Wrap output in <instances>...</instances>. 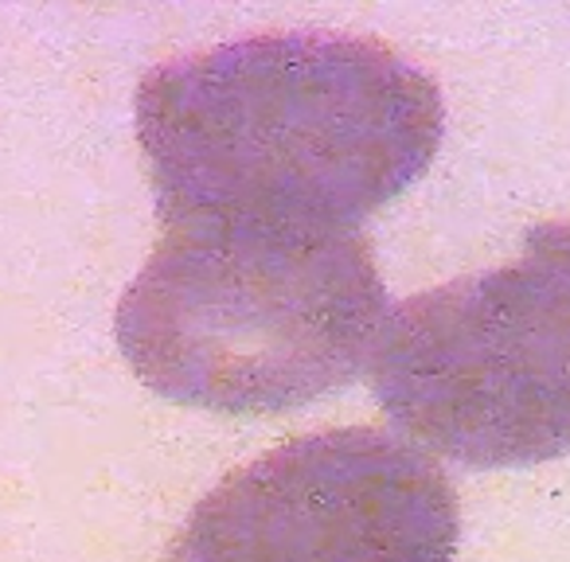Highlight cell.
I'll use <instances>...</instances> for the list:
<instances>
[{
	"instance_id": "obj_1",
	"label": "cell",
	"mask_w": 570,
	"mask_h": 562,
	"mask_svg": "<svg viewBox=\"0 0 570 562\" xmlns=\"http://www.w3.org/2000/svg\"><path fill=\"white\" fill-rule=\"evenodd\" d=\"M442 95L364 36L274 32L153 67L137 145L173 223L356 230L442 145Z\"/></svg>"
},
{
	"instance_id": "obj_4",
	"label": "cell",
	"mask_w": 570,
	"mask_h": 562,
	"mask_svg": "<svg viewBox=\"0 0 570 562\" xmlns=\"http://www.w3.org/2000/svg\"><path fill=\"white\" fill-rule=\"evenodd\" d=\"M458 492L372 426L294 437L219 481L165 562H450Z\"/></svg>"
},
{
	"instance_id": "obj_2",
	"label": "cell",
	"mask_w": 570,
	"mask_h": 562,
	"mask_svg": "<svg viewBox=\"0 0 570 562\" xmlns=\"http://www.w3.org/2000/svg\"><path fill=\"white\" fill-rule=\"evenodd\" d=\"M387 325L360 230L173 223L118 305L149 391L215 414H277L341 391Z\"/></svg>"
},
{
	"instance_id": "obj_3",
	"label": "cell",
	"mask_w": 570,
	"mask_h": 562,
	"mask_svg": "<svg viewBox=\"0 0 570 562\" xmlns=\"http://www.w3.org/2000/svg\"><path fill=\"white\" fill-rule=\"evenodd\" d=\"M372 387L403 434L461 465L570 453V223H535L515 262L391 309Z\"/></svg>"
}]
</instances>
